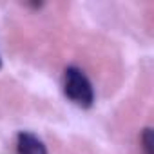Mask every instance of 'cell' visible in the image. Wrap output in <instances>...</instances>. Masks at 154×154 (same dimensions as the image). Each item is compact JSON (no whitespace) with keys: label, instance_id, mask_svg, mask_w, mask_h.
<instances>
[{"label":"cell","instance_id":"obj_1","mask_svg":"<svg viewBox=\"0 0 154 154\" xmlns=\"http://www.w3.org/2000/svg\"><path fill=\"white\" fill-rule=\"evenodd\" d=\"M63 93L65 96L84 109H89L94 103V89L85 72L80 67H67L63 74Z\"/></svg>","mask_w":154,"mask_h":154},{"label":"cell","instance_id":"obj_2","mask_svg":"<svg viewBox=\"0 0 154 154\" xmlns=\"http://www.w3.org/2000/svg\"><path fill=\"white\" fill-rule=\"evenodd\" d=\"M17 154H47V149L33 132L22 131L17 136Z\"/></svg>","mask_w":154,"mask_h":154},{"label":"cell","instance_id":"obj_3","mask_svg":"<svg viewBox=\"0 0 154 154\" xmlns=\"http://www.w3.org/2000/svg\"><path fill=\"white\" fill-rule=\"evenodd\" d=\"M140 140H141V147H143L145 154H154V132H152L150 127L143 129Z\"/></svg>","mask_w":154,"mask_h":154},{"label":"cell","instance_id":"obj_4","mask_svg":"<svg viewBox=\"0 0 154 154\" xmlns=\"http://www.w3.org/2000/svg\"><path fill=\"white\" fill-rule=\"evenodd\" d=\"M0 67H2V60H0Z\"/></svg>","mask_w":154,"mask_h":154}]
</instances>
